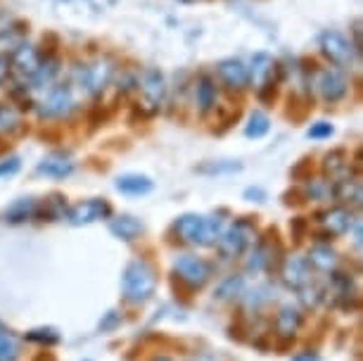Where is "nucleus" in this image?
Here are the masks:
<instances>
[{"label":"nucleus","instance_id":"obj_38","mask_svg":"<svg viewBox=\"0 0 363 361\" xmlns=\"http://www.w3.org/2000/svg\"><path fill=\"white\" fill-rule=\"evenodd\" d=\"M292 361H318L316 354H311V352H304V354H297Z\"/></svg>","mask_w":363,"mask_h":361},{"label":"nucleus","instance_id":"obj_22","mask_svg":"<svg viewBox=\"0 0 363 361\" xmlns=\"http://www.w3.org/2000/svg\"><path fill=\"white\" fill-rule=\"evenodd\" d=\"M330 193L342 202H352L356 207L361 204V183L356 179H337L330 188Z\"/></svg>","mask_w":363,"mask_h":361},{"label":"nucleus","instance_id":"obj_26","mask_svg":"<svg viewBox=\"0 0 363 361\" xmlns=\"http://www.w3.org/2000/svg\"><path fill=\"white\" fill-rule=\"evenodd\" d=\"M323 167H325V174H330L333 179H340V176L349 169L347 160H345V152H342V150H333L330 155H325V165Z\"/></svg>","mask_w":363,"mask_h":361},{"label":"nucleus","instance_id":"obj_39","mask_svg":"<svg viewBox=\"0 0 363 361\" xmlns=\"http://www.w3.org/2000/svg\"><path fill=\"white\" fill-rule=\"evenodd\" d=\"M152 361H174V359H169V357H157V359H152Z\"/></svg>","mask_w":363,"mask_h":361},{"label":"nucleus","instance_id":"obj_17","mask_svg":"<svg viewBox=\"0 0 363 361\" xmlns=\"http://www.w3.org/2000/svg\"><path fill=\"white\" fill-rule=\"evenodd\" d=\"M320 223H323V231L328 235H342L352 228V212H347L345 207H333L328 209L325 214H320Z\"/></svg>","mask_w":363,"mask_h":361},{"label":"nucleus","instance_id":"obj_34","mask_svg":"<svg viewBox=\"0 0 363 361\" xmlns=\"http://www.w3.org/2000/svg\"><path fill=\"white\" fill-rule=\"evenodd\" d=\"M240 165L238 162H228V165H209V167H200L197 172L202 174H225V172H238Z\"/></svg>","mask_w":363,"mask_h":361},{"label":"nucleus","instance_id":"obj_23","mask_svg":"<svg viewBox=\"0 0 363 361\" xmlns=\"http://www.w3.org/2000/svg\"><path fill=\"white\" fill-rule=\"evenodd\" d=\"M306 262H309V267L313 269H320V271H330L335 267V262H337V255L328 248V245H316L309 257H306Z\"/></svg>","mask_w":363,"mask_h":361},{"label":"nucleus","instance_id":"obj_40","mask_svg":"<svg viewBox=\"0 0 363 361\" xmlns=\"http://www.w3.org/2000/svg\"><path fill=\"white\" fill-rule=\"evenodd\" d=\"M183 3H193V0H183Z\"/></svg>","mask_w":363,"mask_h":361},{"label":"nucleus","instance_id":"obj_9","mask_svg":"<svg viewBox=\"0 0 363 361\" xmlns=\"http://www.w3.org/2000/svg\"><path fill=\"white\" fill-rule=\"evenodd\" d=\"M40 70V52L31 45H19L15 55L10 60V72L15 74L17 81H31L36 79Z\"/></svg>","mask_w":363,"mask_h":361},{"label":"nucleus","instance_id":"obj_8","mask_svg":"<svg viewBox=\"0 0 363 361\" xmlns=\"http://www.w3.org/2000/svg\"><path fill=\"white\" fill-rule=\"evenodd\" d=\"M109 214H112V207H109L107 200H100V197L84 200L74 204L72 209H67V219H69L72 226H88V223L107 219Z\"/></svg>","mask_w":363,"mask_h":361},{"label":"nucleus","instance_id":"obj_25","mask_svg":"<svg viewBox=\"0 0 363 361\" xmlns=\"http://www.w3.org/2000/svg\"><path fill=\"white\" fill-rule=\"evenodd\" d=\"M245 290V278L242 276H228L225 281H221V285L216 288V299H230L240 295V292Z\"/></svg>","mask_w":363,"mask_h":361},{"label":"nucleus","instance_id":"obj_3","mask_svg":"<svg viewBox=\"0 0 363 361\" xmlns=\"http://www.w3.org/2000/svg\"><path fill=\"white\" fill-rule=\"evenodd\" d=\"M140 86V102L138 107L147 117L160 112L164 98H167V81H164V74L160 70H145L143 77L138 79Z\"/></svg>","mask_w":363,"mask_h":361},{"label":"nucleus","instance_id":"obj_16","mask_svg":"<svg viewBox=\"0 0 363 361\" xmlns=\"http://www.w3.org/2000/svg\"><path fill=\"white\" fill-rule=\"evenodd\" d=\"M145 231L140 219H135L131 214H121V216H114L112 221H109V233L114 238H119V240H126L131 243L135 238H140V233Z\"/></svg>","mask_w":363,"mask_h":361},{"label":"nucleus","instance_id":"obj_21","mask_svg":"<svg viewBox=\"0 0 363 361\" xmlns=\"http://www.w3.org/2000/svg\"><path fill=\"white\" fill-rule=\"evenodd\" d=\"M36 212H38V202L33 200V197H22V200L12 202L8 207V212H5V221L24 223V221H29Z\"/></svg>","mask_w":363,"mask_h":361},{"label":"nucleus","instance_id":"obj_37","mask_svg":"<svg viewBox=\"0 0 363 361\" xmlns=\"http://www.w3.org/2000/svg\"><path fill=\"white\" fill-rule=\"evenodd\" d=\"M245 197H259L257 202H264V190H259V188H247V190H245Z\"/></svg>","mask_w":363,"mask_h":361},{"label":"nucleus","instance_id":"obj_27","mask_svg":"<svg viewBox=\"0 0 363 361\" xmlns=\"http://www.w3.org/2000/svg\"><path fill=\"white\" fill-rule=\"evenodd\" d=\"M67 214V200L62 195H50L43 204V216H48V221H55L60 216Z\"/></svg>","mask_w":363,"mask_h":361},{"label":"nucleus","instance_id":"obj_28","mask_svg":"<svg viewBox=\"0 0 363 361\" xmlns=\"http://www.w3.org/2000/svg\"><path fill=\"white\" fill-rule=\"evenodd\" d=\"M19 124V114L12 105H0V133L15 131Z\"/></svg>","mask_w":363,"mask_h":361},{"label":"nucleus","instance_id":"obj_6","mask_svg":"<svg viewBox=\"0 0 363 361\" xmlns=\"http://www.w3.org/2000/svg\"><path fill=\"white\" fill-rule=\"evenodd\" d=\"M252 235H255V226H252L250 221H235L228 231H223L221 235H218V250L223 252V257H240L245 250L250 248L252 243Z\"/></svg>","mask_w":363,"mask_h":361},{"label":"nucleus","instance_id":"obj_4","mask_svg":"<svg viewBox=\"0 0 363 361\" xmlns=\"http://www.w3.org/2000/svg\"><path fill=\"white\" fill-rule=\"evenodd\" d=\"M112 79H114V62L109 57L95 60L93 65H86L84 70L79 72L81 88H86L91 95H100L109 84H112Z\"/></svg>","mask_w":363,"mask_h":361},{"label":"nucleus","instance_id":"obj_7","mask_svg":"<svg viewBox=\"0 0 363 361\" xmlns=\"http://www.w3.org/2000/svg\"><path fill=\"white\" fill-rule=\"evenodd\" d=\"M174 271L181 281H186L188 285H193V288H202L211 276L209 264L204 262L202 257H195V255H178L174 260Z\"/></svg>","mask_w":363,"mask_h":361},{"label":"nucleus","instance_id":"obj_31","mask_svg":"<svg viewBox=\"0 0 363 361\" xmlns=\"http://www.w3.org/2000/svg\"><path fill=\"white\" fill-rule=\"evenodd\" d=\"M328 195H330V186H325L323 181H309V186H306L309 200H325Z\"/></svg>","mask_w":363,"mask_h":361},{"label":"nucleus","instance_id":"obj_1","mask_svg":"<svg viewBox=\"0 0 363 361\" xmlns=\"http://www.w3.org/2000/svg\"><path fill=\"white\" fill-rule=\"evenodd\" d=\"M174 231L188 245H214L223 233V223L221 219H211V216L183 214L176 219Z\"/></svg>","mask_w":363,"mask_h":361},{"label":"nucleus","instance_id":"obj_32","mask_svg":"<svg viewBox=\"0 0 363 361\" xmlns=\"http://www.w3.org/2000/svg\"><path fill=\"white\" fill-rule=\"evenodd\" d=\"M333 133H335V128H333V124H328V121H316V124H311V128H309V138H313V140L330 138Z\"/></svg>","mask_w":363,"mask_h":361},{"label":"nucleus","instance_id":"obj_10","mask_svg":"<svg viewBox=\"0 0 363 361\" xmlns=\"http://www.w3.org/2000/svg\"><path fill=\"white\" fill-rule=\"evenodd\" d=\"M74 107V98H72V88L67 84H60L55 86L48 98L38 105V114L43 119H57V117H65L69 114V110Z\"/></svg>","mask_w":363,"mask_h":361},{"label":"nucleus","instance_id":"obj_33","mask_svg":"<svg viewBox=\"0 0 363 361\" xmlns=\"http://www.w3.org/2000/svg\"><path fill=\"white\" fill-rule=\"evenodd\" d=\"M19 169H22V162H19V157H8V160H0V179L3 176H15Z\"/></svg>","mask_w":363,"mask_h":361},{"label":"nucleus","instance_id":"obj_13","mask_svg":"<svg viewBox=\"0 0 363 361\" xmlns=\"http://www.w3.org/2000/svg\"><path fill=\"white\" fill-rule=\"evenodd\" d=\"M36 174L45 176V179H55V181L69 179L74 174V160L67 152H50L38 162Z\"/></svg>","mask_w":363,"mask_h":361},{"label":"nucleus","instance_id":"obj_12","mask_svg":"<svg viewBox=\"0 0 363 361\" xmlns=\"http://www.w3.org/2000/svg\"><path fill=\"white\" fill-rule=\"evenodd\" d=\"M316 86H318L320 95H323V100L333 105V102H340L347 95L349 79L340 70H323V72L318 74Z\"/></svg>","mask_w":363,"mask_h":361},{"label":"nucleus","instance_id":"obj_41","mask_svg":"<svg viewBox=\"0 0 363 361\" xmlns=\"http://www.w3.org/2000/svg\"><path fill=\"white\" fill-rule=\"evenodd\" d=\"M195 361H207V359H195Z\"/></svg>","mask_w":363,"mask_h":361},{"label":"nucleus","instance_id":"obj_35","mask_svg":"<svg viewBox=\"0 0 363 361\" xmlns=\"http://www.w3.org/2000/svg\"><path fill=\"white\" fill-rule=\"evenodd\" d=\"M306 228V221H304V216H297V219H292L290 223V231L294 233V240H299V235H301V231Z\"/></svg>","mask_w":363,"mask_h":361},{"label":"nucleus","instance_id":"obj_15","mask_svg":"<svg viewBox=\"0 0 363 361\" xmlns=\"http://www.w3.org/2000/svg\"><path fill=\"white\" fill-rule=\"evenodd\" d=\"M278 70L280 67L276 65V60H273L271 55H266V52H257V55L252 57V70H247L252 86L259 91V88L271 84V81H278V79H273V74H276Z\"/></svg>","mask_w":363,"mask_h":361},{"label":"nucleus","instance_id":"obj_18","mask_svg":"<svg viewBox=\"0 0 363 361\" xmlns=\"http://www.w3.org/2000/svg\"><path fill=\"white\" fill-rule=\"evenodd\" d=\"M195 102H197V110H200L202 114L214 110V105H216V81L211 79L209 74H200V79H197Z\"/></svg>","mask_w":363,"mask_h":361},{"label":"nucleus","instance_id":"obj_24","mask_svg":"<svg viewBox=\"0 0 363 361\" xmlns=\"http://www.w3.org/2000/svg\"><path fill=\"white\" fill-rule=\"evenodd\" d=\"M271 131V119L262 110H255L250 114L247 124H245V135L247 138H264Z\"/></svg>","mask_w":363,"mask_h":361},{"label":"nucleus","instance_id":"obj_2","mask_svg":"<svg viewBox=\"0 0 363 361\" xmlns=\"http://www.w3.org/2000/svg\"><path fill=\"white\" fill-rule=\"evenodd\" d=\"M121 288H124V297L133 304L147 302L155 295L157 288V274L147 262L135 260L131 264H126L124 278H121Z\"/></svg>","mask_w":363,"mask_h":361},{"label":"nucleus","instance_id":"obj_5","mask_svg":"<svg viewBox=\"0 0 363 361\" xmlns=\"http://www.w3.org/2000/svg\"><path fill=\"white\" fill-rule=\"evenodd\" d=\"M320 52L330 60L335 67H347L354 62V43L349 38L342 36L340 31H323L318 38Z\"/></svg>","mask_w":363,"mask_h":361},{"label":"nucleus","instance_id":"obj_29","mask_svg":"<svg viewBox=\"0 0 363 361\" xmlns=\"http://www.w3.org/2000/svg\"><path fill=\"white\" fill-rule=\"evenodd\" d=\"M15 359H17V343L0 328V361H15Z\"/></svg>","mask_w":363,"mask_h":361},{"label":"nucleus","instance_id":"obj_11","mask_svg":"<svg viewBox=\"0 0 363 361\" xmlns=\"http://www.w3.org/2000/svg\"><path fill=\"white\" fill-rule=\"evenodd\" d=\"M216 77H218V81L223 84L225 91H230V93L245 91V88H247V84H250V72H247V67H245V65L240 62V60H235V57L218 62V65H216Z\"/></svg>","mask_w":363,"mask_h":361},{"label":"nucleus","instance_id":"obj_36","mask_svg":"<svg viewBox=\"0 0 363 361\" xmlns=\"http://www.w3.org/2000/svg\"><path fill=\"white\" fill-rule=\"evenodd\" d=\"M8 74H10V60L5 55H0V84H3Z\"/></svg>","mask_w":363,"mask_h":361},{"label":"nucleus","instance_id":"obj_20","mask_svg":"<svg viewBox=\"0 0 363 361\" xmlns=\"http://www.w3.org/2000/svg\"><path fill=\"white\" fill-rule=\"evenodd\" d=\"M299 326H301V311L297 309V306L285 304L276 316V331L283 338H292Z\"/></svg>","mask_w":363,"mask_h":361},{"label":"nucleus","instance_id":"obj_19","mask_svg":"<svg viewBox=\"0 0 363 361\" xmlns=\"http://www.w3.org/2000/svg\"><path fill=\"white\" fill-rule=\"evenodd\" d=\"M114 188L124 195H147L152 193L155 183L143 174H124L114 181Z\"/></svg>","mask_w":363,"mask_h":361},{"label":"nucleus","instance_id":"obj_30","mask_svg":"<svg viewBox=\"0 0 363 361\" xmlns=\"http://www.w3.org/2000/svg\"><path fill=\"white\" fill-rule=\"evenodd\" d=\"M29 340H33V343H48V345H55L60 343V333L55 328H36L29 333Z\"/></svg>","mask_w":363,"mask_h":361},{"label":"nucleus","instance_id":"obj_14","mask_svg":"<svg viewBox=\"0 0 363 361\" xmlns=\"http://www.w3.org/2000/svg\"><path fill=\"white\" fill-rule=\"evenodd\" d=\"M283 281L287 288H294V290H301L311 283V267L306 262V257H299V255H292L285 260V267H283Z\"/></svg>","mask_w":363,"mask_h":361}]
</instances>
